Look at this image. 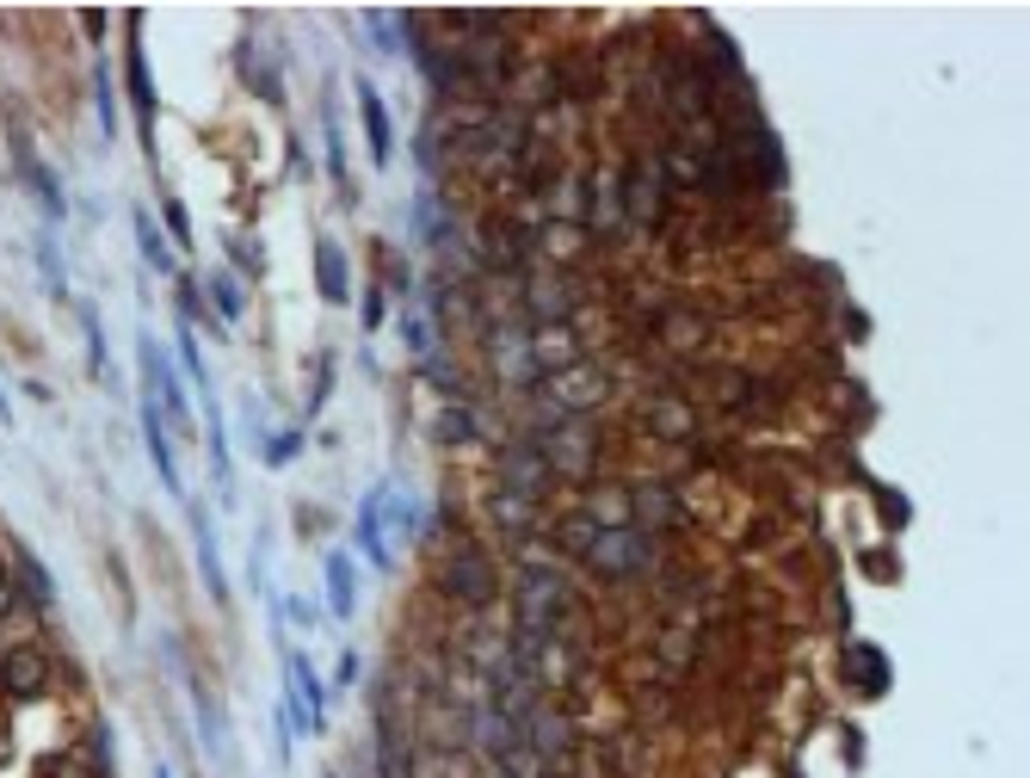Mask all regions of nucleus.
<instances>
[{"label":"nucleus","instance_id":"nucleus-1","mask_svg":"<svg viewBox=\"0 0 1030 778\" xmlns=\"http://www.w3.org/2000/svg\"><path fill=\"white\" fill-rule=\"evenodd\" d=\"M648 562H654V537L630 532V525H611L586 544V569L605 574V581H635Z\"/></svg>","mask_w":1030,"mask_h":778},{"label":"nucleus","instance_id":"nucleus-2","mask_svg":"<svg viewBox=\"0 0 1030 778\" xmlns=\"http://www.w3.org/2000/svg\"><path fill=\"white\" fill-rule=\"evenodd\" d=\"M50 686H56V661L44 655L37 642H7V649H0V692H7V698L32 705V698H44Z\"/></svg>","mask_w":1030,"mask_h":778},{"label":"nucleus","instance_id":"nucleus-3","mask_svg":"<svg viewBox=\"0 0 1030 778\" xmlns=\"http://www.w3.org/2000/svg\"><path fill=\"white\" fill-rule=\"evenodd\" d=\"M284 680H291V729H303V735H315V729L327 723V692H321V680H315V667L303 655H291L284 661Z\"/></svg>","mask_w":1030,"mask_h":778},{"label":"nucleus","instance_id":"nucleus-4","mask_svg":"<svg viewBox=\"0 0 1030 778\" xmlns=\"http://www.w3.org/2000/svg\"><path fill=\"white\" fill-rule=\"evenodd\" d=\"M142 378H149V396H155V408L167 415V427H191L186 390H179V378H173L167 352H161L155 340H142Z\"/></svg>","mask_w":1030,"mask_h":778},{"label":"nucleus","instance_id":"nucleus-5","mask_svg":"<svg viewBox=\"0 0 1030 778\" xmlns=\"http://www.w3.org/2000/svg\"><path fill=\"white\" fill-rule=\"evenodd\" d=\"M599 396H605L599 371H593V364H567V371H555V378H550V420H574L581 408H593Z\"/></svg>","mask_w":1030,"mask_h":778},{"label":"nucleus","instance_id":"nucleus-6","mask_svg":"<svg viewBox=\"0 0 1030 778\" xmlns=\"http://www.w3.org/2000/svg\"><path fill=\"white\" fill-rule=\"evenodd\" d=\"M130 25V50H124V81H130V105H137L142 118V137H149V155H155V86H149V62H142V13L124 19Z\"/></svg>","mask_w":1030,"mask_h":778},{"label":"nucleus","instance_id":"nucleus-7","mask_svg":"<svg viewBox=\"0 0 1030 778\" xmlns=\"http://www.w3.org/2000/svg\"><path fill=\"white\" fill-rule=\"evenodd\" d=\"M500 488H506V495H525V501H537V495L550 488V457H543L537 445L500 451Z\"/></svg>","mask_w":1030,"mask_h":778},{"label":"nucleus","instance_id":"nucleus-8","mask_svg":"<svg viewBox=\"0 0 1030 778\" xmlns=\"http://www.w3.org/2000/svg\"><path fill=\"white\" fill-rule=\"evenodd\" d=\"M567 605L562 581H555L550 569H531L525 574V588H518V618H525V630H543V624H555V612Z\"/></svg>","mask_w":1030,"mask_h":778},{"label":"nucleus","instance_id":"nucleus-9","mask_svg":"<svg viewBox=\"0 0 1030 778\" xmlns=\"http://www.w3.org/2000/svg\"><path fill=\"white\" fill-rule=\"evenodd\" d=\"M494 569H488V562H481L476 550H457L450 556V569H445V593H457V600L464 605H488L494 600Z\"/></svg>","mask_w":1030,"mask_h":778},{"label":"nucleus","instance_id":"nucleus-10","mask_svg":"<svg viewBox=\"0 0 1030 778\" xmlns=\"http://www.w3.org/2000/svg\"><path fill=\"white\" fill-rule=\"evenodd\" d=\"M142 439H149V457H155V476L167 483V495H179V464H173L167 415L155 408V396H142Z\"/></svg>","mask_w":1030,"mask_h":778},{"label":"nucleus","instance_id":"nucleus-11","mask_svg":"<svg viewBox=\"0 0 1030 778\" xmlns=\"http://www.w3.org/2000/svg\"><path fill=\"white\" fill-rule=\"evenodd\" d=\"M13 581H19V593H25V605H32V612H50V605H56L50 569H44V562L25 550V544H13Z\"/></svg>","mask_w":1030,"mask_h":778},{"label":"nucleus","instance_id":"nucleus-12","mask_svg":"<svg viewBox=\"0 0 1030 778\" xmlns=\"http://www.w3.org/2000/svg\"><path fill=\"white\" fill-rule=\"evenodd\" d=\"M191 537H198V569H204L210 600L223 605V600H229V581H223V556H216V525H210V513H204V507L191 513Z\"/></svg>","mask_w":1030,"mask_h":778},{"label":"nucleus","instance_id":"nucleus-13","mask_svg":"<svg viewBox=\"0 0 1030 778\" xmlns=\"http://www.w3.org/2000/svg\"><path fill=\"white\" fill-rule=\"evenodd\" d=\"M359 112H364V137H371V161L389 167L396 137H389V112H383V100H377V86H371V81H359Z\"/></svg>","mask_w":1030,"mask_h":778},{"label":"nucleus","instance_id":"nucleus-14","mask_svg":"<svg viewBox=\"0 0 1030 778\" xmlns=\"http://www.w3.org/2000/svg\"><path fill=\"white\" fill-rule=\"evenodd\" d=\"M845 674H852V686H858L864 698H882V692H889V661H882V649H870V642H852V649H845Z\"/></svg>","mask_w":1030,"mask_h":778},{"label":"nucleus","instance_id":"nucleus-15","mask_svg":"<svg viewBox=\"0 0 1030 778\" xmlns=\"http://www.w3.org/2000/svg\"><path fill=\"white\" fill-rule=\"evenodd\" d=\"M327 605H333V618H352V605H359V574L346 550L327 556Z\"/></svg>","mask_w":1030,"mask_h":778},{"label":"nucleus","instance_id":"nucleus-16","mask_svg":"<svg viewBox=\"0 0 1030 778\" xmlns=\"http://www.w3.org/2000/svg\"><path fill=\"white\" fill-rule=\"evenodd\" d=\"M359 550L377 562V569H389V544H383V488L377 495H364L359 507Z\"/></svg>","mask_w":1030,"mask_h":778},{"label":"nucleus","instance_id":"nucleus-17","mask_svg":"<svg viewBox=\"0 0 1030 778\" xmlns=\"http://www.w3.org/2000/svg\"><path fill=\"white\" fill-rule=\"evenodd\" d=\"M191 705H198V729H204V747H210V760H223V754H229V729H223V710H216V698H210V686H191Z\"/></svg>","mask_w":1030,"mask_h":778},{"label":"nucleus","instance_id":"nucleus-18","mask_svg":"<svg viewBox=\"0 0 1030 778\" xmlns=\"http://www.w3.org/2000/svg\"><path fill=\"white\" fill-rule=\"evenodd\" d=\"M315 266H321V297L327 303H352V291H346V254L333 242L315 247Z\"/></svg>","mask_w":1030,"mask_h":778},{"label":"nucleus","instance_id":"nucleus-19","mask_svg":"<svg viewBox=\"0 0 1030 778\" xmlns=\"http://www.w3.org/2000/svg\"><path fill=\"white\" fill-rule=\"evenodd\" d=\"M630 217L635 223H642V217H660V179H654V167L630 173Z\"/></svg>","mask_w":1030,"mask_h":778},{"label":"nucleus","instance_id":"nucleus-20","mask_svg":"<svg viewBox=\"0 0 1030 778\" xmlns=\"http://www.w3.org/2000/svg\"><path fill=\"white\" fill-rule=\"evenodd\" d=\"M137 242H142V259H149L155 272H173V247H167V235L155 229V217H149V210H137Z\"/></svg>","mask_w":1030,"mask_h":778},{"label":"nucleus","instance_id":"nucleus-21","mask_svg":"<svg viewBox=\"0 0 1030 778\" xmlns=\"http://www.w3.org/2000/svg\"><path fill=\"white\" fill-rule=\"evenodd\" d=\"M204 291H210V303H216V315H223V322H241L247 297H241L235 278H229V272H210V278H204Z\"/></svg>","mask_w":1030,"mask_h":778},{"label":"nucleus","instance_id":"nucleus-22","mask_svg":"<svg viewBox=\"0 0 1030 778\" xmlns=\"http://www.w3.org/2000/svg\"><path fill=\"white\" fill-rule=\"evenodd\" d=\"M531 507H537V501H525V495H506V488L494 495V519L506 525V532H531Z\"/></svg>","mask_w":1030,"mask_h":778},{"label":"nucleus","instance_id":"nucleus-23","mask_svg":"<svg viewBox=\"0 0 1030 778\" xmlns=\"http://www.w3.org/2000/svg\"><path fill=\"white\" fill-rule=\"evenodd\" d=\"M635 507H642V519L654 513V525H679V501H672L667 488H642V495H635Z\"/></svg>","mask_w":1030,"mask_h":778},{"label":"nucleus","instance_id":"nucleus-24","mask_svg":"<svg viewBox=\"0 0 1030 778\" xmlns=\"http://www.w3.org/2000/svg\"><path fill=\"white\" fill-rule=\"evenodd\" d=\"M179 359H186V378L210 396V371H204V352H198V334H191V322L179 328Z\"/></svg>","mask_w":1030,"mask_h":778},{"label":"nucleus","instance_id":"nucleus-25","mask_svg":"<svg viewBox=\"0 0 1030 778\" xmlns=\"http://www.w3.org/2000/svg\"><path fill=\"white\" fill-rule=\"evenodd\" d=\"M364 25L383 44V56H401V13H364Z\"/></svg>","mask_w":1030,"mask_h":778},{"label":"nucleus","instance_id":"nucleus-26","mask_svg":"<svg viewBox=\"0 0 1030 778\" xmlns=\"http://www.w3.org/2000/svg\"><path fill=\"white\" fill-rule=\"evenodd\" d=\"M93 86H100V124H105V142H112V137H118V86H112V69H105V62H100V81H93Z\"/></svg>","mask_w":1030,"mask_h":778},{"label":"nucleus","instance_id":"nucleus-27","mask_svg":"<svg viewBox=\"0 0 1030 778\" xmlns=\"http://www.w3.org/2000/svg\"><path fill=\"white\" fill-rule=\"evenodd\" d=\"M438 439H450V445L476 439V415H469V408H445V420H438Z\"/></svg>","mask_w":1030,"mask_h":778},{"label":"nucleus","instance_id":"nucleus-28","mask_svg":"<svg viewBox=\"0 0 1030 778\" xmlns=\"http://www.w3.org/2000/svg\"><path fill=\"white\" fill-rule=\"evenodd\" d=\"M401 334H408V346L426 359L432 352V328H426V315H413V310H401Z\"/></svg>","mask_w":1030,"mask_h":778},{"label":"nucleus","instance_id":"nucleus-29","mask_svg":"<svg viewBox=\"0 0 1030 778\" xmlns=\"http://www.w3.org/2000/svg\"><path fill=\"white\" fill-rule=\"evenodd\" d=\"M13 612H25V593H19L13 569H0V624L13 618Z\"/></svg>","mask_w":1030,"mask_h":778},{"label":"nucleus","instance_id":"nucleus-30","mask_svg":"<svg viewBox=\"0 0 1030 778\" xmlns=\"http://www.w3.org/2000/svg\"><path fill=\"white\" fill-rule=\"evenodd\" d=\"M654 427L667 432V439H679V432H686V408H679V402H660V408H654Z\"/></svg>","mask_w":1030,"mask_h":778},{"label":"nucleus","instance_id":"nucleus-31","mask_svg":"<svg viewBox=\"0 0 1030 778\" xmlns=\"http://www.w3.org/2000/svg\"><path fill=\"white\" fill-rule=\"evenodd\" d=\"M296 445H303V432H278L272 445H266V464H291Z\"/></svg>","mask_w":1030,"mask_h":778},{"label":"nucleus","instance_id":"nucleus-32","mask_svg":"<svg viewBox=\"0 0 1030 778\" xmlns=\"http://www.w3.org/2000/svg\"><path fill=\"white\" fill-rule=\"evenodd\" d=\"M179 310H186V322H198V315H204V291H198L191 278H179ZM204 322H210V315H204Z\"/></svg>","mask_w":1030,"mask_h":778},{"label":"nucleus","instance_id":"nucleus-33","mask_svg":"<svg viewBox=\"0 0 1030 778\" xmlns=\"http://www.w3.org/2000/svg\"><path fill=\"white\" fill-rule=\"evenodd\" d=\"M167 229H173V242H191V223H186V205H179V198H167Z\"/></svg>","mask_w":1030,"mask_h":778},{"label":"nucleus","instance_id":"nucleus-34","mask_svg":"<svg viewBox=\"0 0 1030 778\" xmlns=\"http://www.w3.org/2000/svg\"><path fill=\"white\" fill-rule=\"evenodd\" d=\"M364 328H383V291L364 297Z\"/></svg>","mask_w":1030,"mask_h":778},{"label":"nucleus","instance_id":"nucleus-35","mask_svg":"<svg viewBox=\"0 0 1030 778\" xmlns=\"http://www.w3.org/2000/svg\"><path fill=\"white\" fill-rule=\"evenodd\" d=\"M352 680H359V655L346 649V655H340V686H352Z\"/></svg>","mask_w":1030,"mask_h":778},{"label":"nucleus","instance_id":"nucleus-36","mask_svg":"<svg viewBox=\"0 0 1030 778\" xmlns=\"http://www.w3.org/2000/svg\"><path fill=\"white\" fill-rule=\"evenodd\" d=\"M155 778H173V766H155Z\"/></svg>","mask_w":1030,"mask_h":778}]
</instances>
